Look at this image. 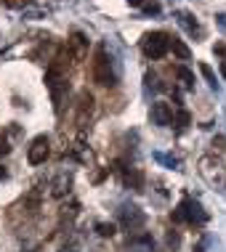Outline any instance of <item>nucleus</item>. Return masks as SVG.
I'll use <instances>...</instances> for the list:
<instances>
[{"mask_svg":"<svg viewBox=\"0 0 226 252\" xmlns=\"http://www.w3.org/2000/svg\"><path fill=\"white\" fill-rule=\"evenodd\" d=\"M200 175L205 178L208 186H213L216 191H226V165L221 162V157L208 154L200 159Z\"/></svg>","mask_w":226,"mask_h":252,"instance_id":"20e7f679","label":"nucleus"},{"mask_svg":"<svg viewBox=\"0 0 226 252\" xmlns=\"http://www.w3.org/2000/svg\"><path fill=\"white\" fill-rule=\"evenodd\" d=\"M170 218H173L176 223H187V226H194V228L208 223V213H205L202 204L197 199H191V196H184L179 202V207L170 213Z\"/></svg>","mask_w":226,"mask_h":252,"instance_id":"7ed1b4c3","label":"nucleus"},{"mask_svg":"<svg viewBox=\"0 0 226 252\" xmlns=\"http://www.w3.org/2000/svg\"><path fill=\"white\" fill-rule=\"evenodd\" d=\"M45 85H48V91H51L53 109L61 112V98H64L67 88H70V83H67V69H64V64H61V59L51 61V66H48V72H45Z\"/></svg>","mask_w":226,"mask_h":252,"instance_id":"f03ea898","label":"nucleus"},{"mask_svg":"<svg viewBox=\"0 0 226 252\" xmlns=\"http://www.w3.org/2000/svg\"><path fill=\"white\" fill-rule=\"evenodd\" d=\"M170 51L176 53L181 61H187V59H191V51H189V45L184 43V40H179V37H170Z\"/></svg>","mask_w":226,"mask_h":252,"instance_id":"2eb2a0df","label":"nucleus"},{"mask_svg":"<svg viewBox=\"0 0 226 252\" xmlns=\"http://www.w3.org/2000/svg\"><path fill=\"white\" fill-rule=\"evenodd\" d=\"M120 223H122V228H128V231H141L144 223H147V215H144L136 204H125V207L120 210Z\"/></svg>","mask_w":226,"mask_h":252,"instance_id":"0eeeda50","label":"nucleus"},{"mask_svg":"<svg viewBox=\"0 0 226 252\" xmlns=\"http://www.w3.org/2000/svg\"><path fill=\"white\" fill-rule=\"evenodd\" d=\"M59 252H80V242H77V239H70L67 244H61Z\"/></svg>","mask_w":226,"mask_h":252,"instance_id":"aec40b11","label":"nucleus"},{"mask_svg":"<svg viewBox=\"0 0 226 252\" xmlns=\"http://www.w3.org/2000/svg\"><path fill=\"white\" fill-rule=\"evenodd\" d=\"M176 77H179V83H181V88L184 91H194V72L191 69H187V66H179V69H176Z\"/></svg>","mask_w":226,"mask_h":252,"instance_id":"4468645a","label":"nucleus"},{"mask_svg":"<svg viewBox=\"0 0 226 252\" xmlns=\"http://www.w3.org/2000/svg\"><path fill=\"white\" fill-rule=\"evenodd\" d=\"M200 72L205 74V80L210 83V88H216V85H218V83H216V74H213V69H210L208 64H200Z\"/></svg>","mask_w":226,"mask_h":252,"instance_id":"6ab92c4d","label":"nucleus"},{"mask_svg":"<svg viewBox=\"0 0 226 252\" xmlns=\"http://www.w3.org/2000/svg\"><path fill=\"white\" fill-rule=\"evenodd\" d=\"M224 144H226V138H213V152L221 154L224 152Z\"/></svg>","mask_w":226,"mask_h":252,"instance_id":"a878e982","label":"nucleus"},{"mask_svg":"<svg viewBox=\"0 0 226 252\" xmlns=\"http://www.w3.org/2000/svg\"><path fill=\"white\" fill-rule=\"evenodd\" d=\"M141 8H144V13H160V5L157 3H144Z\"/></svg>","mask_w":226,"mask_h":252,"instance_id":"393cba45","label":"nucleus"},{"mask_svg":"<svg viewBox=\"0 0 226 252\" xmlns=\"http://www.w3.org/2000/svg\"><path fill=\"white\" fill-rule=\"evenodd\" d=\"M128 5H133V8H141V5H144V0H128Z\"/></svg>","mask_w":226,"mask_h":252,"instance_id":"bb28decb","label":"nucleus"},{"mask_svg":"<svg viewBox=\"0 0 226 252\" xmlns=\"http://www.w3.org/2000/svg\"><path fill=\"white\" fill-rule=\"evenodd\" d=\"M176 22H179V27L187 32L189 37H194V40H202V37H205L202 24L197 22V16H194L191 11H176Z\"/></svg>","mask_w":226,"mask_h":252,"instance_id":"6e6552de","label":"nucleus"},{"mask_svg":"<svg viewBox=\"0 0 226 252\" xmlns=\"http://www.w3.org/2000/svg\"><path fill=\"white\" fill-rule=\"evenodd\" d=\"M91 74H93V83L101 85V88H112L117 83V74H114V61L109 56V51L104 45L96 48V56H93V64H91Z\"/></svg>","mask_w":226,"mask_h":252,"instance_id":"f257e3e1","label":"nucleus"},{"mask_svg":"<svg viewBox=\"0 0 226 252\" xmlns=\"http://www.w3.org/2000/svg\"><path fill=\"white\" fill-rule=\"evenodd\" d=\"M152 122L160 127H168L170 122H173V109H170V104H165V101L152 104Z\"/></svg>","mask_w":226,"mask_h":252,"instance_id":"1a4fd4ad","label":"nucleus"},{"mask_svg":"<svg viewBox=\"0 0 226 252\" xmlns=\"http://www.w3.org/2000/svg\"><path fill=\"white\" fill-rule=\"evenodd\" d=\"M96 234L107 239V236H114V234H117V226H114V223H96Z\"/></svg>","mask_w":226,"mask_h":252,"instance_id":"f3484780","label":"nucleus"},{"mask_svg":"<svg viewBox=\"0 0 226 252\" xmlns=\"http://www.w3.org/2000/svg\"><path fill=\"white\" fill-rule=\"evenodd\" d=\"M8 152H11V144H8V138H5V133L0 130V159H3Z\"/></svg>","mask_w":226,"mask_h":252,"instance_id":"412c9836","label":"nucleus"},{"mask_svg":"<svg viewBox=\"0 0 226 252\" xmlns=\"http://www.w3.org/2000/svg\"><path fill=\"white\" fill-rule=\"evenodd\" d=\"M51 157V138L48 135H35L27 146V162L30 165H45V159Z\"/></svg>","mask_w":226,"mask_h":252,"instance_id":"423d86ee","label":"nucleus"},{"mask_svg":"<svg viewBox=\"0 0 226 252\" xmlns=\"http://www.w3.org/2000/svg\"><path fill=\"white\" fill-rule=\"evenodd\" d=\"M70 186H72V178L67 173H61L56 181H53V186H51V194L53 196H64V194H70Z\"/></svg>","mask_w":226,"mask_h":252,"instance_id":"ddd939ff","label":"nucleus"},{"mask_svg":"<svg viewBox=\"0 0 226 252\" xmlns=\"http://www.w3.org/2000/svg\"><path fill=\"white\" fill-rule=\"evenodd\" d=\"M191 122V114L187 112V109H179V114H176V125H179V130H184Z\"/></svg>","mask_w":226,"mask_h":252,"instance_id":"a211bd4d","label":"nucleus"},{"mask_svg":"<svg viewBox=\"0 0 226 252\" xmlns=\"http://www.w3.org/2000/svg\"><path fill=\"white\" fill-rule=\"evenodd\" d=\"M122 183L131 186L133 191H144V173L136 167H122Z\"/></svg>","mask_w":226,"mask_h":252,"instance_id":"9d476101","label":"nucleus"},{"mask_svg":"<svg viewBox=\"0 0 226 252\" xmlns=\"http://www.w3.org/2000/svg\"><path fill=\"white\" fill-rule=\"evenodd\" d=\"M91 112H93V96L88 91H83L77 96V120L85 122V117H91Z\"/></svg>","mask_w":226,"mask_h":252,"instance_id":"f8f14e48","label":"nucleus"},{"mask_svg":"<svg viewBox=\"0 0 226 252\" xmlns=\"http://www.w3.org/2000/svg\"><path fill=\"white\" fill-rule=\"evenodd\" d=\"M72 48V53H75V59H83L85 53H88V40H85V35L80 30H75L72 32V37H70V43H67Z\"/></svg>","mask_w":226,"mask_h":252,"instance_id":"9b49d317","label":"nucleus"},{"mask_svg":"<svg viewBox=\"0 0 226 252\" xmlns=\"http://www.w3.org/2000/svg\"><path fill=\"white\" fill-rule=\"evenodd\" d=\"M168 247L170 250H176V247H179V242H181V236H179V231H170V234H168Z\"/></svg>","mask_w":226,"mask_h":252,"instance_id":"5701e85b","label":"nucleus"},{"mask_svg":"<svg viewBox=\"0 0 226 252\" xmlns=\"http://www.w3.org/2000/svg\"><path fill=\"white\" fill-rule=\"evenodd\" d=\"M5 178V167H0V181H3Z\"/></svg>","mask_w":226,"mask_h":252,"instance_id":"cd10ccee","label":"nucleus"},{"mask_svg":"<svg viewBox=\"0 0 226 252\" xmlns=\"http://www.w3.org/2000/svg\"><path fill=\"white\" fill-rule=\"evenodd\" d=\"M0 3L8 5V8H24V5L30 3V0H0Z\"/></svg>","mask_w":226,"mask_h":252,"instance_id":"b1692460","label":"nucleus"},{"mask_svg":"<svg viewBox=\"0 0 226 252\" xmlns=\"http://www.w3.org/2000/svg\"><path fill=\"white\" fill-rule=\"evenodd\" d=\"M157 159H160L162 165H168V167H179V159H176V157H170V154H157Z\"/></svg>","mask_w":226,"mask_h":252,"instance_id":"4be33fe9","label":"nucleus"},{"mask_svg":"<svg viewBox=\"0 0 226 252\" xmlns=\"http://www.w3.org/2000/svg\"><path fill=\"white\" fill-rule=\"evenodd\" d=\"M213 53L218 56V66H221V74L226 77V43H216L213 45Z\"/></svg>","mask_w":226,"mask_h":252,"instance_id":"dca6fc26","label":"nucleus"},{"mask_svg":"<svg viewBox=\"0 0 226 252\" xmlns=\"http://www.w3.org/2000/svg\"><path fill=\"white\" fill-rule=\"evenodd\" d=\"M141 51L147 59H162L165 53L170 51V35L162 30H154V32H147L141 40Z\"/></svg>","mask_w":226,"mask_h":252,"instance_id":"39448f33","label":"nucleus"},{"mask_svg":"<svg viewBox=\"0 0 226 252\" xmlns=\"http://www.w3.org/2000/svg\"><path fill=\"white\" fill-rule=\"evenodd\" d=\"M194 252H205V250H202V244H197V247H194Z\"/></svg>","mask_w":226,"mask_h":252,"instance_id":"c85d7f7f","label":"nucleus"}]
</instances>
